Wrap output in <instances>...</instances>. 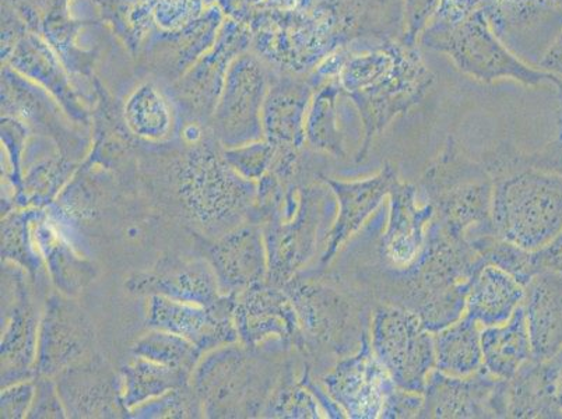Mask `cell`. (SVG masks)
<instances>
[{
  "instance_id": "1",
  "label": "cell",
  "mask_w": 562,
  "mask_h": 419,
  "mask_svg": "<svg viewBox=\"0 0 562 419\" xmlns=\"http://www.w3.org/2000/svg\"><path fill=\"white\" fill-rule=\"evenodd\" d=\"M249 45H252L249 25L229 19L223 23L213 48L171 84L173 100L186 114L198 120L213 116L226 86L229 66L247 53Z\"/></svg>"
},
{
  "instance_id": "2",
  "label": "cell",
  "mask_w": 562,
  "mask_h": 419,
  "mask_svg": "<svg viewBox=\"0 0 562 419\" xmlns=\"http://www.w3.org/2000/svg\"><path fill=\"white\" fill-rule=\"evenodd\" d=\"M266 94V75L254 55H239L229 66L222 99L213 114L214 129L228 146L257 140L262 132L260 112Z\"/></svg>"
},
{
  "instance_id": "3",
  "label": "cell",
  "mask_w": 562,
  "mask_h": 419,
  "mask_svg": "<svg viewBox=\"0 0 562 419\" xmlns=\"http://www.w3.org/2000/svg\"><path fill=\"white\" fill-rule=\"evenodd\" d=\"M224 23L222 9L211 7L191 23L173 30H153L140 50L156 78L177 83L216 44Z\"/></svg>"
},
{
  "instance_id": "4",
  "label": "cell",
  "mask_w": 562,
  "mask_h": 419,
  "mask_svg": "<svg viewBox=\"0 0 562 419\" xmlns=\"http://www.w3.org/2000/svg\"><path fill=\"white\" fill-rule=\"evenodd\" d=\"M375 344L383 364L402 386H422L434 355L431 341L416 319L402 312H385L376 321Z\"/></svg>"
},
{
  "instance_id": "5",
  "label": "cell",
  "mask_w": 562,
  "mask_h": 419,
  "mask_svg": "<svg viewBox=\"0 0 562 419\" xmlns=\"http://www.w3.org/2000/svg\"><path fill=\"white\" fill-rule=\"evenodd\" d=\"M4 63L23 78L48 91L75 120H85L86 111L71 87L68 70L43 37L35 33L25 34Z\"/></svg>"
},
{
  "instance_id": "6",
  "label": "cell",
  "mask_w": 562,
  "mask_h": 419,
  "mask_svg": "<svg viewBox=\"0 0 562 419\" xmlns=\"http://www.w3.org/2000/svg\"><path fill=\"white\" fill-rule=\"evenodd\" d=\"M83 27V22L71 19L69 0H50L38 30L69 75L90 78L97 56L79 47L78 37Z\"/></svg>"
},
{
  "instance_id": "7",
  "label": "cell",
  "mask_w": 562,
  "mask_h": 419,
  "mask_svg": "<svg viewBox=\"0 0 562 419\" xmlns=\"http://www.w3.org/2000/svg\"><path fill=\"white\" fill-rule=\"evenodd\" d=\"M99 14L112 33L133 56H139L143 45L157 27L153 0H93Z\"/></svg>"
},
{
  "instance_id": "8",
  "label": "cell",
  "mask_w": 562,
  "mask_h": 419,
  "mask_svg": "<svg viewBox=\"0 0 562 419\" xmlns=\"http://www.w3.org/2000/svg\"><path fill=\"white\" fill-rule=\"evenodd\" d=\"M125 122L132 133L147 140H160L171 129V110L153 83H143L127 99Z\"/></svg>"
},
{
  "instance_id": "9",
  "label": "cell",
  "mask_w": 562,
  "mask_h": 419,
  "mask_svg": "<svg viewBox=\"0 0 562 419\" xmlns=\"http://www.w3.org/2000/svg\"><path fill=\"white\" fill-rule=\"evenodd\" d=\"M518 285L497 270H487L472 293V315L485 324H497L507 319L518 303Z\"/></svg>"
},
{
  "instance_id": "10",
  "label": "cell",
  "mask_w": 562,
  "mask_h": 419,
  "mask_svg": "<svg viewBox=\"0 0 562 419\" xmlns=\"http://www.w3.org/2000/svg\"><path fill=\"white\" fill-rule=\"evenodd\" d=\"M294 86L270 89L263 102V126L269 139L295 140L299 136L303 100Z\"/></svg>"
},
{
  "instance_id": "11",
  "label": "cell",
  "mask_w": 562,
  "mask_h": 419,
  "mask_svg": "<svg viewBox=\"0 0 562 419\" xmlns=\"http://www.w3.org/2000/svg\"><path fill=\"white\" fill-rule=\"evenodd\" d=\"M438 360L443 370L458 375L473 371L480 361L479 336L474 326L462 324L439 337Z\"/></svg>"
},
{
  "instance_id": "12",
  "label": "cell",
  "mask_w": 562,
  "mask_h": 419,
  "mask_svg": "<svg viewBox=\"0 0 562 419\" xmlns=\"http://www.w3.org/2000/svg\"><path fill=\"white\" fill-rule=\"evenodd\" d=\"M483 352L490 367L501 375H510L518 367L525 352V336L518 316L505 329L483 335Z\"/></svg>"
},
{
  "instance_id": "13",
  "label": "cell",
  "mask_w": 562,
  "mask_h": 419,
  "mask_svg": "<svg viewBox=\"0 0 562 419\" xmlns=\"http://www.w3.org/2000/svg\"><path fill=\"white\" fill-rule=\"evenodd\" d=\"M160 306L165 308V305L160 304ZM165 309L170 312L171 320H158L162 324L161 327L177 331V333L188 337L198 344H207V342H216L222 339V325H218V321L212 318L209 312L173 304L166 306Z\"/></svg>"
},
{
  "instance_id": "14",
  "label": "cell",
  "mask_w": 562,
  "mask_h": 419,
  "mask_svg": "<svg viewBox=\"0 0 562 419\" xmlns=\"http://www.w3.org/2000/svg\"><path fill=\"white\" fill-rule=\"evenodd\" d=\"M139 352L146 356H151L150 360L170 365L176 370H178V366H187L196 355L195 350H192V347L187 344L186 341L165 335L142 342Z\"/></svg>"
},
{
  "instance_id": "15",
  "label": "cell",
  "mask_w": 562,
  "mask_h": 419,
  "mask_svg": "<svg viewBox=\"0 0 562 419\" xmlns=\"http://www.w3.org/2000/svg\"><path fill=\"white\" fill-rule=\"evenodd\" d=\"M269 157L270 147L260 145V143H257V145L247 143L243 147L226 152L227 161L248 177L262 172Z\"/></svg>"
},
{
  "instance_id": "16",
  "label": "cell",
  "mask_w": 562,
  "mask_h": 419,
  "mask_svg": "<svg viewBox=\"0 0 562 419\" xmlns=\"http://www.w3.org/2000/svg\"><path fill=\"white\" fill-rule=\"evenodd\" d=\"M224 16L234 22L249 25L257 13L262 9L265 0H216Z\"/></svg>"
},
{
  "instance_id": "17",
  "label": "cell",
  "mask_w": 562,
  "mask_h": 419,
  "mask_svg": "<svg viewBox=\"0 0 562 419\" xmlns=\"http://www.w3.org/2000/svg\"><path fill=\"white\" fill-rule=\"evenodd\" d=\"M291 4H293V0H265L262 9L288 8L291 7Z\"/></svg>"
},
{
  "instance_id": "18",
  "label": "cell",
  "mask_w": 562,
  "mask_h": 419,
  "mask_svg": "<svg viewBox=\"0 0 562 419\" xmlns=\"http://www.w3.org/2000/svg\"><path fill=\"white\" fill-rule=\"evenodd\" d=\"M213 2H216V0H204V3L212 4Z\"/></svg>"
}]
</instances>
